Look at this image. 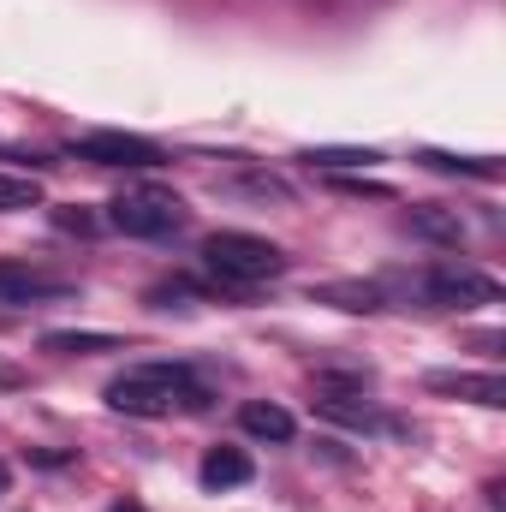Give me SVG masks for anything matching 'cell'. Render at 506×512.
Returning a JSON list of instances; mask_svg holds the SVG:
<instances>
[{
    "label": "cell",
    "mask_w": 506,
    "mask_h": 512,
    "mask_svg": "<svg viewBox=\"0 0 506 512\" xmlns=\"http://www.w3.org/2000/svg\"><path fill=\"white\" fill-rule=\"evenodd\" d=\"M108 405L126 417H179V411H203L209 393L185 364H131L126 376L108 382Z\"/></svg>",
    "instance_id": "1"
},
{
    "label": "cell",
    "mask_w": 506,
    "mask_h": 512,
    "mask_svg": "<svg viewBox=\"0 0 506 512\" xmlns=\"http://www.w3.org/2000/svg\"><path fill=\"white\" fill-rule=\"evenodd\" d=\"M203 262L227 280V286H256V280H274L286 268V251L256 239V233H209L203 239Z\"/></svg>",
    "instance_id": "2"
},
{
    "label": "cell",
    "mask_w": 506,
    "mask_h": 512,
    "mask_svg": "<svg viewBox=\"0 0 506 512\" xmlns=\"http://www.w3.org/2000/svg\"><path fill=\"white\" fill-rule=\"evenodd\" d=\"M108 227H120L126 239H167L185 227V203L161 185H137V191H120L108 203Z\"/></svg>",
    "instance_id": "3"
},
{
    "label": "cell",
    "mask_w": 506,
    "mask_h": 512,
    "mask_svg": "<svg viewBox=\"0 0 506 512\" xmlns=\"http://www.w3.org/2000/svg\"><path fill=\"white\" fill-rule=\"evenodd\" d=\"M411 292L423 298V304H435V310H471V304H501V286L483 274V268H471V262H429L417 280H411Z\"/></svg>",
    "instance_id": "4"
},
{
    "label": "cell",
    "mask_w": 506,
    "mask_h": 512,
    "mask_svg": "<svg viewBox=\"0 0 506 512\" xmlns=\"http://www.w3.org/2000/svg\"><path fill=\"white\" fill-rule=\"evenodd\" d=\"M72 155L90 167H161V143L137 137V131H90L72 137Z\"/></svg>",
    "instance_id": "5"
},
{
    "label": "cell",
    "mask_w": 506,
    "mask_h": 512,
    "mask_svg": "<svg viewBox=\"0 0 506 512\" xmlns=\"http://www.w3.org/2000/svg\"><path fill=\"white\" fill-rule=\"evenodd\" d=\"M66 292H72V280L30 268L18 256H0V304H42V298H66Z\"/></svg>",
    "instance_id": "6"
},
{
    "label": "cell",
    "mask_w": 506,
    "mask_h": 512,
    "mask_svg": "<svg viewBox=\"0 0 506 512\" xmlns=\"http://www.w3.org/2000/svg\"><path fill=\"white\" fill-rule=\"evenodd\" d=\"M429 393H459V399H471V405H489V411H501L506 405V382L489 370V376H471V370H435L429 376Z\"/></svg>",
    "instance_id": "7"
},
{
    "label": "cell",
    "mask_w": 506,
    "mask_h": 512,
    "mask_svg": "<svg viewBox=\"0 0 506 512\" xmlns=\"http://www.w3.org/2000/svg\"><path fill=\"white\" fill-rule=\"evenodd\" d=\"M316 304H334V310H381L387 304V286H376V280H328V286H316Z\"/></svg>",
    "instance_id": "8"
},
{
    "label": "cell",
    "mask_w": 506,
    "mask_h": 512,
    "mask_svg": "<svg viewBox=\"0 0 506 512\" xmlns=\"http://www.w3.org/2000/svg\"><path fill=\"white\" fill-rule=\"evenodd\" d=\"M239 423H245V435H256V441H292V411L286 405H268V399H251L245 411H239Z\"/></svg>",
    "instance_id": "9"
},
{
    "label": "cell",
    "mask_w": 506,
    "mask_h": 512,
    "mask_svg": "<svg viewBox=\"0 0 506 512\" xmlns=\"http://www.w3.org/2000/svg\"><path fill=\"white\" fill-rule=\"evenodd\" d=\"M203 483L209 489H239V483H251V459L239 447H209L203 453Z\"/></svg>",
    "instance_id": "10"
},
{
    "label": "cell",
    "mask_w": 506,
    "mask_h": 512,
    "mask_svg": "<svg viewBox=\"0 0 506 512\" xmlns=\"http://www.w3.org/2000/svg\"><path fill=\"white\" fill-rule=\"evenodd\" d=\"M417 161H423V167H435V173H471V179H501V161H495V155H447V149H423Z\"/></svg>",
    "instance_id": "11"
},
{
    "label": "cell",
    "mask_w": 506,
    "mask_h": 512,
    "mask_svg": "<svg viewBox=\"0 0 506 512\" xmlns=\"http://www.w3.org/2000/svg\"><path fill=\"white\" fill-rule=\"evenodd\" d=\"M42 352L90 358V352H120V340H114V334H72V328H60V334H42Z\"/></svg>",
    "instance_id": "12"
},
{
    "label": "cell",
    "mask_w": 506,
    "mask_h": 512,
    "mask_svg": "<svg viewBox=\"0 0 506 512\" xmlns=\"http://www.w3.org/2000/svg\"><path fill=\"white\" fill-rule=\"evenodd\" d=\"M18 209H42V185L24 173H0V215H18Z\"/></svg>",
    "instance_id": "13"
},
{
    "label": "cell",
    "mask_w": 506,
    "mask_h": 512,
    "mask_svg": "<svg viewBox=\"0 0 506 512\" xmlns=\"http://www.w3.org/2000/svg\"><path fill=\"white\" fill-rule=\"evenodd\" d=\"M316 411H328V417H340V423H352V429H376V423H381L370 399L358 405V399H340V393H322V399H316Z\"/></svg>",
    "instance_id": "14"
},
{
    "label": "cell",
    "mask_w": 506,
    "mask_h": 512,
    "mask_svg": "<svg viewBox=\"0 0 506 512\" xmlns=\"http://www.w3.org/2000/svg\"><path fill=\"white\" fill-rule=\"evenodd\" d=\"M298 161H310V167H334V173H346V167H376L381 149H304Z\"/></svg>",
    "instance_id": "15"
},
{
    "label": "cell",
    "mask_w": 506,
    "mask_h": 512,
    "mask_svg": "<svg viewBox=\"0 0 506 512\" xmlns=\"http://www.w3.org/2000/svg\"><path fill=\"white\" fill-rule=\"evenodd\" d=\"M411 227H417L423 239H441V245H459V239H465L459 215H441V209H417V215H411Z\"/></svg>",
    "instance_id": "16"
},
{
    "label": "cell",
    "mask_w": 506,
    "mask_h": 512,
    "mask_svg": "<svg viewBox=\"0 0 506 512\" xmlns=\"http://www.w3.org/2000/svg\"><path fill=\"white\" fill-rule=\"evenodd\" d=\"M54 227H66V233H96V215H84V209H60Z\"/></svg>",
    "instance_id": "17"
},
{
    "label": "cell",
    "mask_w": 506,
    "mask_h": 512,
    "mask_svg": "<svg viewBox=\"0 0 506 512\" xmlns=\"http://www.w3.org/2000/svg\"><path fill=\"white\" fill-rule=\"evenodd\" d=\"M6 477H12V471H6V459H0V495H6Z\"/></svg>",
    "instance_id": "18"
},
{
    "label": "cell",
    "mask_w": 506,
    "mask_h": 512,
    "mask_svg": "<svg viewBox=\"0 0 506 512\" xmlns=\"http://www.w3.org/2000/svg\"><path fill=\"white\" fill-rule=\"evenodd\" d=\"M114 512H143V507H114Z\"/></svg>",
    "instance_id": "19"
}]
</instances>
